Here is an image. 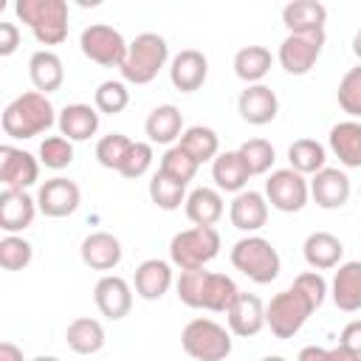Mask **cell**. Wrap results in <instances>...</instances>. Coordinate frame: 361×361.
<instances>
[{
    "label": "cell",
    "instance_id": "6da1fadb",
    "mask_svg": "<svg viewBox=\"0 0 361 361\" xmlns=\"http://www.w3.org/2000/svg\"><path fill=\"white\" fill-rule=\"evenodd\" d=\"M54 104L45 93L39 90H28L20 93L17 99H11L3 110V133L8 138H34L42 135L45 130L54 127L56 116H54Z\"/></svg>",
    "mask_w": 361,
    "mask_h": 361
},
{
    "label": "cell",
    "instance_id": "7a4b0ae2",
    "mask_svg": "<svg viewBox=\"0 0 361 361\" xmlns=\"http://www.w3.org/2000/svg\"><path fill=\"white\" fill-rule=\"evenodd\" d=\"M14 14L31 28L39 45H59L68 39V3L65 0H17Z\"/></svg>",
    "mask_w": 361,
    "mask_h": 361
},
{
    "label": "cell",
    "instance_id": "3957f363",
    "mask_svg": "<svg viewBox=\"0 0 361 361\" xmlns=\"http://www.w3.org/2000/svg\"><path fill=\"white\" fill-rule=\"evenodd\" d=\"M169 59V45L161 34L155 31H144L138 34L130 48H127V59L124 65L118 68L124 82H133V85H147L158 76V71L166 65Z\"/></svg>",
    "mask_w": 361,
    "mask_h": 361
},
{
    "label": "cell",
    "instance_id": "277c9868",
    "mask_svg": "<svg viewBox=\"0 0 361 361\" xmlns=\"http://www.w3.org/2000/svg\"><path fill=\"white\" fill-rule=\"evenodd\" d=\"M231 265L257 285L274 282L282 268L276 248L265 237H257V234H248L231 245Z\"/></svg>",
    "mask_w": 361,
    "mask_h": 361
},
{
    "label": "cell",
    "instance_id": "5b68a950",
    "mask_svg": "<svg viewBox=\"0 0 361 361\" xmlns=\"http://www.w3.org/2000/svg\"><path fill=\"white\" fill-rule=\"evenodd\" d=\"M180 347L195 361H226L231 355V333L214 319H192L180 330Z\"/></svg>",
    "mask_w": 361,
    "mask_h": 361
},
{
    "label": "cell",
    "instance_id": "8992f818",
    "mask_svg": "<svg viewBox=\"0 0 361 361\" xmlns=\"http://www.w3.org/2000/svg\"><path fill=\"white\" fill-rule=\"evenodd\" d=\"M220 254V234L214 226H192L178 231L169 243V259L180 271H195Z\"/></svg>",
    "mask_w": 361,
    "mask_h": 361
},
{
    "label": "cell",
    "instance_id": "52a82bcc",
    "mask_svg": "<svg viewBox=\"0 0 361 361\" xmlns=\"http://www.w3.org/2000/svg\"><path fill=\"white\" fill-rule=\"evenodd\" d=\"M79 48L90 62H96L102 68H121L124 59H127L130 42L121 37L118 28H113L107 23H93L82 31Z\"/></svg>",
    "mask_w": 361,
    "mask_h": 361
},
{
    "label": "cell",
    "instance_id": "ba28073f",
    "mask_svg": "<svg viewBox=\"0 0 361 361\" xmlns=\"http://www.w3.org/2000/svg\"><path fill=\"white\" fill-rule=\"evenodd\" d=\"M313 313V307L307 305V299L296 290V288H288V290H279L268 307H265V324L271 327V333L276 338H293L302 324L307 322V316Z\"/></svg>",
    "mask_w": 361,
    "mask_h": 361
},
{
    "label": "cell",
    "instance_id": "9c48e42d",
    "mask_svg": "<svg viewBox=\"0 0 361 361\" xmlns=\"http://www.w3.org/2000/svg\"><path fill=\"white\" fill-rule=\"evenodd\" d=\"M310 197V183L296 169H274L265 180V200L279 212H302Z\"/></svg>",
    "mask_w": 361,
    "mask_h": 361
},
{
    "label": "cell",
    "instance_id": "30bf717a",
    "mask_svg": "<svg viewBox=\"0 0 361 361\" xmlns=\"http://www.w3.org/2000/svg\"><path fill=\"white\" fill-rule=\"evenodd\" d=\"M322 48H324V31H316V34H288L282 42H279V65L290 73V76H305L316 59L322 56Z\"/></svg>",
    "mask_w": 361,
    "mask_h": 361
},
{
    "label": "cell",
    "instance_id": "8fae6325",
    "mask_svg": "<svg viewBox=\"0 0 361 361\" xmlns=\"http://www.w3.org/2000/svg\"><path fill=\"white\" fill-rule=\"evenodd\" d=\"M37 180H39V161L20 147L3 144L0 147V183H3V189L25 192Z\"/></svg>",
    "mask_w": 361,
    "mask_h": 361
},
{
    "label": "cell",
    "instance_id": "7c38bea8",
    "mask_svg": "<svg viewBox=\"0 0 361 361\" xmlns=\"http://www.w3.org/2000/svg\"><path fill=\"white\" fill-rule=\"evenodd\" d=\"M79 203H82L79 186L68 178H59V175L45 180L37 192V209L45 217H68L79 209Z\"/></svg>",
    "mask_w": 361,
    "mask_h": 361
},
{
    "label": "cell",
    "instance_id": "4fadbf2b",
    "mask_svg": "<svg viewBox=\"0 0 361 361\" xmlns=\"http://www.w3.org/2000/svg\"><path fill=\"white\" fill-rule=\"evenodd\" d=\"M93 302H96V307H99L102 316L118 322V319H124V316L130 313V307H133V288L127 285L124 276L104 274V276L96 282V288H93Z\"/></svg>",
    "mask_w": 361,
    "mask_h": 361
},
{
    "label": "cell",
    "instance_id": "5bb4252c",
    "mask_svg": "<svg viewBox=\"0 0 361 361\" xmlns=\"http://www.w3.org/2000/svg\"><path fill=\"white\" fill-rule=\"evenodd\" d=\"M206 76H209V62H206L203 51H197V48H183L169 62V82L180 93L200 90L203 82H206Z\"/></svg>",
    "mask_w": 361,
    "mask_h": 361
},
{
    "label": "cell",
    "instance_id": "9a60e30c",
    "mask_svg": "<svg viewBox=\"0 0 361 361\" xmlns=\"http://www.w3.org/2000/svg\"><path fill=\"white\" fill-rule=\"evenodd\" d=\"M310 197L322 209H341L350 200V178L344 169L324 166L310 178Z\"/></svg>",
    "mask_w": 361,
    "mask_h": 361
},
{
    "label": "cell",
    "instance_id": "2e32d148",
    "mask_svg": "<svg viewBox=\"0 0 361 361\" xmlns=\"http://www.w3.org/2000/svg\"><path fill=\"white\" fill-rule=\"evenodd\" d=\"M237 110L243 116V121L248 124H271L279 113V99L268 85H245V90L237 99Z\"/></svg>",
    "mask_w": 361,
    "mask_h": 361
},
{
    "label": "cell",
    "instance_id": "e0dca14e",
    "mask_svg": "<svg viewBox=\"0 0 361 361\" xmlns=\"http://www.w3.org/2000/svg\"><path fill=\"white\" fill-rule=\"evenodd\" d=\"M226 319H228V330L234 336L251 338L265 327V305H262V299L257 293H243L240 290V296L228 307Z\"/></svg>",
    "mask_w": 361,
    "mask_h": 361
},
{
    "label": "cell",
    "instance_id": "ac0fdd59",
    "mask_svg": "<svg viewBox=\"0 0 361 361\" xmlns=\"http://www.w3.org/2000/svg\"><path fill=\"white\" fill-rule=\"evenodd\" d=\"M37 214V197L20 189H3L0 192V228L6 234H17L34 223Z\"/></svg>",
    "mask_w": 361,
    "mask_h": 361
},
{
    "label": "cell",
    "instance_id": "d6986e66",
    "mask_svg": "<svg viewBox=\"0 0 361 361\" xmlns=\"http://www.w3.org/2000/svg\"><path fill=\"white\" fill-rule=\"evenodd\" d=\"M82 262L93 271H113L121 262V243L110 231H93L82 240Z\"/></svg>",
    "mask_w": 361,
    "mask_h": 361
},
{
    "label": "cell",
    "instance_id": "ffe728a7",
    "mask_svg": "<svg viewBox=\"0 0 361 361\" xmlns=\"http://www.w3.org/2000/svg\"><path fill=\"white\" fill-rule=\"evenodd\" d=\"M228 220L234 228L240 231H259L268 220V200L265 195L245 189L240 195H234L231 206H228Z\"/></svg>",
    "mask_w": 361,
    "mask_h": 361
},
{
    "label": "cell",
    "instance_id": "44dd1931",
    "mask_svg": "<svg viewBox=\"0 0 361 361\" xmlns=\"http://www.w3.org/2000/svg\"><path fill=\"white\" fill-rule=\"evenodd\" d=\"M330 296H333L336 307L344 313L361 310V262L358 259L338 265L333 285H330Z\"/></svg>",
    "mask_w": 361,
    "mask_h": 361
},
{
    "label": "cell",
    "instance_id": "7402d4cb",
    "mask_svg": "<svg viewBox=\"0 0 361 361\" xmlns=\"http://www.w3.org/2000/svg\"><path fill=\"white\" fill-rule=\"evenodd\" d=\"M282 23L288 34H316L324 31L327 8L319 0H293L282 8Z\"/></svg>",
    "mask_w": 361,
    "mask_h": 361
},
{
    "label": "cell",
    "instance_id": "603a6c76",
    "mask_svg": "<svg viewBox=\"0 0 361 361\" xmlns=\"http://www.w3.org/2000/svg\"><path fill=\"white\" fill-rule=\"evenodd\" d=\"M327 141H330V149L341 166H347V169L361 166V121L347 118V121L333 124Z\"/></svg>",
    "mask_w": 361,
    "mask_h": 361
},
{
    "label": "cell",
    "instance_id": "cb8c5ba5",
    "mask_svg": "<svg viewBox=\"0 0 361 361\" xmlns=\"http://www.w3.org/2000/svg\"><path fill=\"white\" fill-rule=\"evenodd\" d=\"M56 124H59V135H65L68 141H87L99 130V110L82 102L65 104L56 116Z\"/></svg>",
    "mask_w": 361,
    "mask_h": 361
},
{
    "label": "cell",
    "instance_id": "d4e9b609",
    "mask_svg": "<svg viewBox=\"0 0 361 361\" xmlns=\"http://www.w3.org/2000/svg\"><path fill=\"white\" fill-rule=\"evenodd\" d=\"M172 288V265L166 259H144L138 268H135V293L147 302H155L161 299L166 290Z\"/></svg>",
    "mask_w": 361,
    "mask_h": 361
},
{
    "label": "cell",
    "instance_id": "484cf974",
    "mask_svg": "<svg viewBox=\"0 0 361 361\" xmlns=\"http://www.w3.org/2000/svg\"><path fill=\"white\" fill-rule=\"evenodd\" d=\"M302 254H305V262L313 268V271H327V268H336L341 262V254H344V245L336 234L330 231H313L305 237V245H302Z\"/></svg>",
    "mask_w": 361,
    "mask_h": 361
},
{
    "label": "cell",
    "instance_id": "4316f807",
    "mask_svg": "<svg viewBox=\"0 0 361 361\" xmlns=\"http://www.w3.org/2000/svg\"><path fill=\"white\" fill-rule=\"evenodd\" d=\"M28 76H31L34 87H37L39 93H45V96H48V93L59 90V87H62V82H65L62 59H59L54 51L39 48V51H34V54H31V59H28Z\"/></svg>",
    "mask_w": 361,
    "mask_h": 361
},
{
    "label": "cell",
    "instance_id": "83f0119b",
    "mask_svg": "<svg viewBox=\"0 0 361 361\" xmlns=\"http://www.w3.org/2000/svg\"><path fill=\"white\" fill-rule=\"evenodd\" d=\"M144 133L149 144H172L183 135V113L175 104H158L149 110L144 121Z\"/></svg>",
    "mask_w": 361,
    "mask_h": 361
},
{
    "label": "cell",
    "instance_id": "f1b7e54d",
    "mask_svg": "<svg viewBox=\"0 0 361 361\" xmlns=\"http://www.w3.org/2000/svg\"><path fill=\"white\" fill-rule=\"evenodd\" d=\"M212 178H214V183H217V189L240 195V192H245V183H248L251 172H248V166L243 164V158H240L237 149H226V152H220V155L212 161Z\"/></svg>",
    "mask_w": 361,
    "mask_h": 361
},
{
    "label": "cell",
    "instance_id": "f546056e",
    "mask_svg": "<svg viewBox=\"0 0 361 361\" xmlns=\"http://www.w3.org/2000/svg\"><path fill=\"white\" fill-rule=\"evenodd\" d=\"M186 217L195 226H214L223 217V197L212 186H197L186 195Z\"/></svg>",
    "mask_w": 361,
    "mask_h": 361
},
{
    "label": "cell",
    "instance_id": "4dcf8cb0",
    "mask_svg": "<svg viewBox=\"0 0 361 361\" xmlns=\"http://www.w3.org/2000/svg\"><path fill=\"white\" fill-rule=\"evenodd\" d=\"M65 341L73 353L79 355H93L104 347V327L99 319H90V316H79L68 324L65 330Z\"/></svg>",
    "mask_w": 361,
    "mask_h": 361
},
{
    "label": "cell",
    "instance_id": "1f68e13d",
    "mask_svg": "<svg viewBox=\"0 0 361 361\" xmlns=\"http://www.w3.org/2000/svg\"><path fill=\"white\" fill-rule=\"evenodd\" d=\"M237 296H240V288L234 285L231 276L206 271V279H203V296H200V307H203V310H212V313H228V307L234 305Z\"/></svg>",
    "mask_w": 361,
    "mask_h": 361
},
{
    "label": "cell",
    "instance_id": "d6a6232c",
    "mask_svg": "<svg viewBox=\"0 0 361 361\" xmlns=\"http://www.w3.org/2000/svg\"><path fill=\"white\" fill-rule=\"evenodd\" d=\"M271 51L265 45H245L234 54V73L245 82V85H262L265 73L271 71Z\"/></svg>",
    "mask_w": 361,
    "mask_h": 361
},
{
    "label": "cell",
    "instance_id": "836d02e7",
    "mask_svg": "<svg viewBox=\"0 0 361 361\" xmlns=\"http://www.w3.org/2000/svg\"><path fill=\"white\" fill-rule=\"evenodd\" d=\"M197 164H206V161H214L220 155V138L212 127H203V124H192L183 130L180 141H178Z\"/></svg>",
    "mask_w": 361,
    "mask_h": 361
},
{
    "label": "cell",
    "instance_id": "e575fe53",
    "mask_svg": "<svg viewBox=\"0 0 361 361\" xmlns=\"http://www.w3.org/2000/svg\"><path fill=\"white\" fill-rule=\"evenodd\" d=\"M288 161L299 175H316L319 169H324L327 152L316 138H299L288 147Z\"/></svg>",
    "mask_w": 361,
    "mask_h": 361
},
{
    "label": "cell",
    "instance_id": "d590c367",
    "mask_svg": "<svg viewBox=\"0 0 361 361\" xmlns=\"http://www.w3.org/2000/svg\"><path fill=\"white\" fill-rule=\"evenodd\" d=\"M149 197L158 209L164 212H175L180 203H186V183L169 178L166 172H155L152 180H149Z\"/></svg>",
    "mask_w": 361,
    "mask_h": 361
},
{
    "label": "cell",
    "instance_id": "8d00e7d4",
    "mask_svg": "<svg viewBox=\"0 0 361 361\" xmlns=\"http://www.w3.org/2000/svg\"><path fill=\"white\" fill-rule=\"evenodd\" d=\"M237 152H240V158H243V164L248 166L251 175H265L276 161L274 144L265 141V138H248V141L240 144Z\"/></svg>",
    "mask_w": 361,
    "mask_h": 361
},
{
    "label": "cell",
    "instance_id": "74e56055",
    "mask_svg": "<svg viewBox=\"0 0 361 361\" xmlns=\"http://www.w3.org/2000/svg\"><path fill=\"white\" fill-rule=\"evenodd\" d=\"M127 104H130V90H127V85L118 82V79L102 82V85L96 87V93H93V107H96L99 113L116 116V113H121Z\"/></svg>",
    "mask_w": 361,
    "mask_h": 361
},
{
    "label": "cell",
    "instance_id": "f35d334b",
    "mask_svg": "<svg viewBox=\"0 0 361 361\" xmlns=\"http://www.w3.org/2000/svg\"><path fill=\"white\" fill-rule=\"evenodd\" d=\"M133 141L124 135V133H110V135H102L99 144H96V161L104 166V169H121L127 152H130Z\"/></svg>",
    "mask_w": 361,
    "mask_h": 361
},
{
    "label": "cell",
    "instance_id": "ab89813d",
    "mask_svg": "<svg viewBox=\"0 0 361 361\" xmlns=\"http://www.w3.org/2000/svg\"><path fill=\"white\" fill-rule=\"evenodd\" d=\"M197 161L180 147V144H175V147H169L166 152H164V158H161V172H166L169 178H175V180H180V183H189L195 175H197Z\"/></svg>",
    "mask_w": 361,
    "mask_h": 361
},
{
    "label": "cell",
    "instance_id": "60d3db41",
    "mask_svg": "<svg viewBox=\"0 0 361 361\" xmlns=\"http://www.w3.org/2000/svg\"><path fill=\"white\" fill-rule=\"evenodd\" d=\"M34 259V248L20 234H6L0 240V265L6 271H23Z\"/></svg>",
    "mask_w": 361,
    "mask_h": 361
},
{
    "label": "cell",
    "instance_id": "b9f144b4",
    "mask_svg": "<svg viewBox=\"0 0 361 361\" xmlns=\"http://www.w3.org/2000/svg\"><path fill=\"white\" fill-rule=\"evenodd\" d=\"M336 96H338V107H341L347 116L361 118V65L350 68V71L341 76Z\"/></svg>",
    "mask_w": 361,
    "mask_h": 361
},
{
    "label": "cell",
    "instance_id": "7bdbcfd3",
    "mask_svg": "<svg viewBox=\"0 0 361 361\" xmlns=\"http://www.w3.org/2000/svg\"><path fill=\"white\" fill-rule=\"evenodd\" d=\"M73 161V141H68L65 135H48L39 144V164H45L48 169H65Z\"/></svg>",
    "mask_w": 361,
    "mask_h": 361
},
{
    "label": "cell",
    "instance_id": "ee69618b",
    "mask_svg": "<svg viewBox=\"0 0 361 361\" xmlns=\"http://www.w3.org/2000/svg\"><path fill=\"white\" fill-rule=\"evenodd\" d=\"M149 166H152V144H149V141H133V147H130V152H127V158H124V164H121L118 172H121L127 180H135V178H141Z\"/></svg>",
    "mask_w": 361,
    "mask_h": 361
},
{
    "label": "cell",
    "instance_id": "f6af8a7d",
    "mask_svg": "<svg viewBox=\"0 0 361 361\" xmlns=\"http://www.w3.org/2000/svg\"><path fill=\"white\" fill-rule=\"evenodd\" d=\"M290 288H296V290L307 299V305H310L313 310H316V307L324 302V296H327V282H324V276H322L319 271H305V274H299Z\"/></svg>",
    "mask_w": 361,
    "mask_h": 361
},
{
    "label": "cell",
    "instance_id": "bcb514c9",
    "mask_svg": "<svg viewBox=\"0 0 361 361\" xmlns=\"http://www.w3.org/2000/svg\"><path fill=\"white\" fill-rule=\"evenodd\" d=\"M20 45V28L14 23H0V56H11Z\"/></svg>",
    "mask_w": 361,
    "mask_h": 361
},
{
    "label": "cell",
    "instance_id": "7dc6e473",
    "mask_svg": "<svg viewBox=\"0 0 361 361\" xmlns=\"http://www.w3.org/2000/svg\"><path fill=\"white\" fill-rule=\"evenodd\" d=\"M338 344L347 347L350 353H358V355H361V319H353L350 324H344Z\"/></svg>",
    "mask_w": 361,
    "mask_h": 361
},
{
    "label": "cell",
    "instance_id": "c3c4849f",
    "mask_svg": "<svg viewBox=\"0 0 361 361\" xmlns=\"http://www.w3.org/2000/svg\"><path fill=\"white\" fill-rule=\"evenodd\" d=\"M296 361H330V350L327 347H316V344H307L299 350V358Z\"/></svg>",
    "mask_w": 361,
    "mask_h": 361
},
{
    "label": "cell",
    "instance_id": "681fc988",
    "mask_svg": "<svg viewBox=\"0 0 361 361\" xmlns=\"http://www.w3.org/2000/svg\"><path fill=\"white\" fill-rule=\"evenodd\" d=\"M0 361H25V358H23V350H20L17 344L3 341V344H0Z\"/></svg>",
    "mask_w": 361,
    "mask_h": 361
},
{
    "label": "cell",
    "instance_id": "f907efd6",
    "mask_svg": "<svg viewBox=\"0 0 361 361\" xmlns=\"http://www.w3.org/2000/svg\"><path fill=\"white\" fill-rule=\"evenodd\" d=\"M330 361H361V355H358V353H350L347 347L338 344V347L330 350Z\"/></svg>",
    "mask_w": 361,
    "mask_h": 361
},
{
    "label": "cell",
    "instance_id": "816d5d0a",
    "mask_svg": "<svg viewBox=\"0 0 361 361\" xmlns=\"http://www.w3.org/2000/svg\"><path fill=\"white\" fill-rule=\"evenodd\" d=\"M353 54L361 59V31H355V37H353Z\"/></svg>",
    "mask_w": 361,
    "mask_h": 361
},
{
    "label": "cell",
    "instance_id": "f5cc1de1",
    "mask_svg": "<svg viewBox=\"0 0 361 361\" xmlns=\"http://www.w3.org/2000/svg\"><path fill=\"white\" fill-rule=\"evenodd\" d=\"M31 361H59L56 355H37V358H31Z\"/></svg>",
    "mask_w": 361,
    "mask_h": 361
},
{
    "label": "cell",
    "instance_id": "db71d44e",
    "mask_svg": "<svg viewBox=\"0 0 361 361\" xmlns=\"http://www.w3.org/2000/svg\"><path fill=\"white\" fill-rule=\"evenodd\" d=\"M262 361H288V358H282V355H265Z\"/></svg>",
    "mask_w": 361,
    "mask_h": 361
}]
</instances>
